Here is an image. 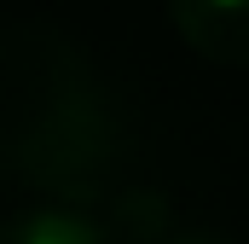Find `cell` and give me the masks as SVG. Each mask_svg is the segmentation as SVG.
I'll return each instance as SVG.
<instances>
[{"instance_id": "obj_3", "label": "cell", "mask_w": 249, "mask_h": 244, "mask_svg": "<svg viewBox=\"0 0 249 244\" xmlns=\"http://www.w3.org/2000/svg\"><path fill=\"white\" fill-rule=\"evenodd\" d=\"M0 244H116L110 227L75 215V209H29L0 221Z\"/></svg>"}, {"instance_id": "obj_2", "label": "cell", "mask_w": 249, "mask_h": 244, "mask_svg": "<svg viewBox=\"0 0 249 244\" xmlns=\"http://www.w3.org/2000/svg\"><path fill=\"white\" fill-rule=\"evenodd\" d=\"M174 23L203 59L249 64V0H174Z\"/></svg>"}, {"instance_id": "obj_4", "label": "cell", "mask_w": 249, "mask_h": 244, "mask_svg": "<svg viewBox=\"0 0 249 244\" xmlns=\"http://www.w3.org/2000/svg\"><path fill=\"white\" fill-rule=\"evenodd\" d=\"M168 244H220L214 233H168Z\"/></svg>"}, {"instance_id": "obj_1", "label": "cell", "mask_w": 249, "mask_h": 244, "mask_svg": "<svg viewBox=\"0 0 249 244\" xmlns=\"http://www.w3.org/2000/svg\"><path fill=\"white\" fill-rule=\"evenodd\" d=\"M122 111L53 23H0V175L53 198H93L122 163Z\"/></svg>"}]
</instances>
